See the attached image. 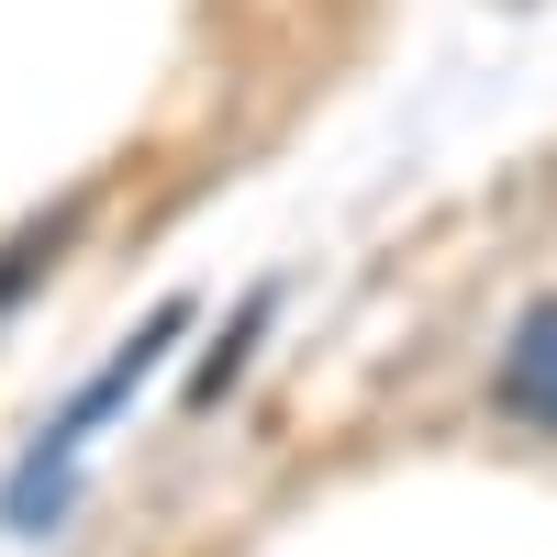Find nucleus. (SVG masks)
Listing matches in <instances>:
<instances>
[{
	"label": "nucleus",
	"instance_id": "f257e3e1",
	"mask_svg": "<svg viewBox=\"0 0 557 557\" xmlns=\"http://www.w3.org/2000/svg\"><path fill=\"white\" fill-rule=\"evenodd\" d=\"M178 335H190V301H157V312L134 323V335H123V357H112L101 380H89V391H78V401L57 412V424H45V446H67V457H78V446H89V424H112V412H123L134 391L157 380V357H168Z\"/></svg>",
	"mask_w": 557,
	"mask_h": 557
},
{
	"label": "nucleus",
	"instance_id": "f03ea898",
	"mask_svg": "<svg viewBox=\"0 0 557 557\" xmlns=\"http://www.w3.org/2000/svg\"><path fill=\"white\" fill-rule=\"evenodd\" d=\"M502 412L557 424V301H535V312L513 323V346H502Z\"/></svg>",
	"mask_w": 557,
	"mask_h": 557
},
{
	"label": "nucleus",
	"instance_id": "7ed1b4c3",
	"mask_svg": "<svg viewBox=\"0 0 557 557\" xmlns=\"http://www.w3.org/2000/svg\"><path fill=\"white\" fill-rule=\"evenodd\" d=\"M67 491H78V457L34 435V446H23V469L0 480V524H12V535H45V524L67 513Z\"/></svg>",
	"mask_w": 557,
	"mask_h": 557
},
{
	"label": "nucleus",
	"instance_id": "20e7f679",
	"mask_svg": "<svg viewBox=\"0 0 557 557\" xmlns=\"http://www.w3.org/2000/svg\"><path fill=\"white\" fill-rule=\"evenodd\" d=\"M268 312H278V290H246V312H235V335H223V346H212V357L190 368V412H212L223 391H235V380H246V346L268 335Z\"/></svg>",
	"mask_w": 557,
	"mask_h": 557
},
{
	"label": "nucleus",
	"instance_id": "39448f33",
	"mask_svg": "<svg viewBox=\"0 0 557 557\" xmlns=\"http://www.w3.org/2000/svg\"><path fill=\"white\" fill-rule=\"evenodd\" d=\"M67 235H78V201H67V212H45L34 235H12V246H0V312H12V301L34 290V278H45V257H57Z\"/></svg>",
	"mask_w": 557,
	"mask_h": 557
}]
</instances>
